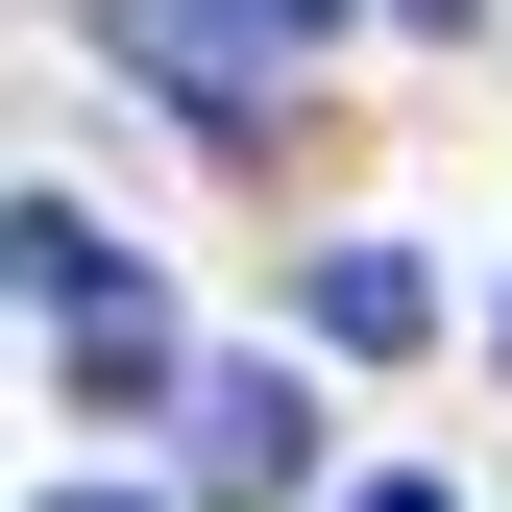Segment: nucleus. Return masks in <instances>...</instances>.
<instances>
[{
	"label": "nucleus",
	"mask_w": 512,
	"mask_h": 512,
	"mask_svg": "<svg viewBox=\"0 0 512 512\" xmlns=\"http://www.w3.org/2000/svg\"><path fill=\"white\" fill-rule=\"evenodd\" d=\"M25 293H49V366H74L98 415H147V391H171V293L122 269V244H98L74 196H25Z\"/></svg>",
	"instance_id": "obj_1"
},
{
	"label": "nucleus",
	"mask_w": 512,
	"mask_h": 512,
	"mask_svg": "<svg viewBox=\"0 0 512 512\" xmlns=\"http://www.w3.org/2000/svg\"><path fill=\"white\" fill-rule=\"evenodd\" d=\"M98 49H147V74H196V98H244L269 49H317V0H98Z\"/></svg>",
	"instance_id": "obj_2"
},
{
	"label": "nucleus",
	"mask_w": 512,
	"mask_h": 512,
	"mask_svg": "<svg viewBox=\"0 0 512 512\" xmlns=\"http://www.w3.org/2000/svg\"><path fill=\"white\" fill-rule=\"evenodd\" d=\"M293 464H317L293 366H220V391H196V512H293Z\"/></svg>",
	"instance_id": "obj_3"
},
{
	"label": "nucleus",
	"mask_w": 512,
	"mask_h": 512,
	"mask_svg": "<svg viewBox=\"0 0 512 512\" xmlns=\"http://www.w3.org/2000/svg\"><path fill=\"white\" fill-rule=\"evenodd\" d=\"M317 342H342V366L439 342V269H415V244H317Z\"/></svg>",
	"instance_id": "obj_4"
},
{
	"label": "nucleus",
	"mask_w": 512,
	"mask_h": 512,
	"mask_svg": "<svg viewBox=\"0 0 512 512\" xmlns=\"http://www.w3.org/2000/svg\"><path fill=\"white\" fill-rule=\"evenodd\" d=\"M391 25H488V0H391Z\"/></svg>",
	"instance_id": "obj_5"
},
{
	"label": "nucleus",
	"mask_w": 512,
	"mask_h": 512,
	"mask_svg": "<svg viewBox=\"0 0 512 512\" xmlns=\"http://www.w3.org/2000/svg\"><path fill=\"white\" fill-rule=\"evenodd\" d=\"M49 512H147V488H49Z\"/></svg>",
	"instance_id": "obj_6"
},
{
	"label": "nucleus",
	"mask_w": 512,
	"mask_h": 512,
	"mask_svg": "<svg viewBox=\"0 0 512 512\" xmlns=\"http://www.w3.org/2000/svg\"><path fill=\"white\" fill-rule=\"evenodd\" d=\"M342 512H439V488H342Z\"/></svg>",
	"instance_id": "obj_7"
}]
</instances>
